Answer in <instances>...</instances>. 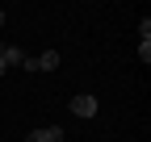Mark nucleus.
<instances>
[{
  "instance_id": "8",
  "label": "nucleus",
  "mask_w": 151,
  "mask_h": 142,
  "mask_svg": "<svg viewBox=\"0 0 151 142\" xmlns=\"http://www.w3.org/2000/svg\"><path fill=\"white\" fill-rule=\"evenodd\" d=\"M59 142H67V138H59Z\"/></svg>"
},
{
  "instance_id": "7",
  "label": "nucleus",
  "mask_w": 151,
  "mask_h": 142,
  "mask_svg": "<svg viewBox=\"0 0 151 142\" xmlns=\"http://www.w3.org/2000/svg\"><path fill=\"white\" fill-rule=\"evenodd\" d=\"M0 25H4V9H0Z\"/></svg>"
},
{
  "instance_id": "2",
  "label": "nucleus",
  "mask_w": 151,
  "mask_h": 142,
  "mask_svg": "<svg viewBox=\"0 0 151 142\" xmlns=\"http://www.w3.org/2000/svg\"><path fill=\"white\" fill-rule=\"evenodd\" d=\"M71 113L76 117H97V96H88V92L71 96Z\"/></svg>"
},
{
  "instance_id": "4",
  "label": "nucleus",
  "mask_w": 151,
  "mask_h": 142,
  "mask_svg": "<svg viewBox=\"0 0 151 142\" xmlns=\"http://www.w3.org/2000/svg\"><path fill=\"white\" fill-rule=\"evenodd\" d=\"M0 55H4V63L13 67V63H21V59H25V50H17V46H0Z\"/></svg>"
},
{
  "instance_id": "3",
  "label": "nucleus",
  "mask_w": 151,
  "mask_h": 142,
  "mask_svg": "<svg viewBox=\"0 0 151 142\" xmlns=\"http://www.w3.org/2000/svg\"><path fill=\"white\" fill-rule=\"evenodd\" d=\"M63 138V130L59 126H46V130H29V138L25 142H59Z\"/></svg>"
},
{
  "instance_id": "1",
  "label": "nucleus",
  "mask_w": 151,
  "mask_h": 142,
  "mask_svg": "<svg viewBox=\"0 0 151 142\" xmlns=\"http://www.w3.org/2000/svg\"><path fill=\"white\" fill-rule=\"evenodd\" d=\"M21 67H25V71H55V67H59V50H42L38 59H34V55H25V59H21Z\"/></svg>"
},
{
  "instance_id": "6",
  "label": "nucleus",
  "mask_w": 151,
  "mask_h": 142,
  "mask_svg": "<svg viewBox=\"0 0 151 142\" xmlns=\"http://www.w3.org/2000/svg\"><path fill=\"white\" fill-rule=\"evenodd\" d=\"M4 71H9V63H4V55H0V75H4Z\"/></svg>"
},
{
  "instance_id": "5",
  "label": "nucleus",
  "mask_w": 151,
  "mask_h": 142,
  "mask_svg": "<svg viewBox=\"0 0 151 142\" xmlns=\"http://www.w3.org/2000/svg\"><path fill=\"white\" fill-rule=\"evenodd\" d=\"M139 59H143V63H151V38H143V42H139Z\"/></svg>"
}]
</instances>
